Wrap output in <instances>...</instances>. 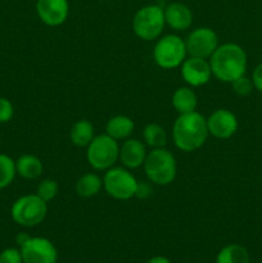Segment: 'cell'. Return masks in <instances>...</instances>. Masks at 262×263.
<instances>
[{
	"instance_id": "cell-25",
	"label": "cell",
	"mask_w": 262,
	"mask_h": 263,
	"mask_svg": "<svg viewBox=\"0 0 262 263\" xmlns=\"http://www.w3.org/2000/svg\"><path fill=\"white\" fill-rule=\"evenodd\" d=\"M231 86L235 94L240 95V97H247L252 92L253 89V82L249 79H247L246 76H241L239 79H236L235 81L231 82Z\"/></svg>"
},
{
	"instance_id": "cell-8",
	"label": "cell",
	"mask_w": 262,
	"mask_h": 263,
	"mask_svg": "<svg viewBox=\"0 0 262 263\" xmlns=\"http://www.w3.org/2000/svg\"><path fill=\"white\" fill-rule=\"evenodd\" d=\"M12 218L18 225L33 228L44 221L48 213V203L36 194L23 195L12 207Z\"/></svg>"
},
{
	"instance_id": "cell-26",
	"label": "cell",
	"mask_w": 262,
	"mask_h": 263,
	"mask_svg": "<svg viewBox=\"0 0 262 263\" xmlns=\"http://www.w3.org/2000/svg\"><path fill=\"white\" fill-rule=\"evenodd\" d=\"M0 263H23L21 251L15 248H7L0 253Z\"/></svg>"
},
{
	"instance_id": "cell-6",
	"label": "cell",
	"mask_w": 262,
	"mask_h": 263,
	"mask_svg": "<svg viewBox=\"0 0 262 263\" xmlns=\"http://www.w3.org/2000/svg\"><path fill=\"white\" fill-rule=\"evenodd\" d=\"M185 40L177 35H167L158 39L153 49V58L157 66L163 69L177 68L186 59Z\"/></svg>"
},
{
	"instance_id": "cell-29",
	"label": "cell",
	"mask_w": 262,
	"mask_h": 263,
	"mask_svg": "<svg viewBox=\"0 0 262 263\" xmlns=\"http://www.w3.org/2000/svg\"><path fill=\"white\" fill-rule=\"evenodd\" d=\"M146 263H171L169 258H166V257H162V256H157V257H153V258L149 259Z\"/></svg>"
},
{
	"instance_id": "cell-20",
	"label": "cell",
	"mask_w": 262,
	"mask_h": 263,
	"mask_svg": "<svg viewBox=\"0 0 262 263\" xmlns=\"http://www.w3.org/2000/svg\"><path fill=\"white\" fill-rule=\"evenodd\" d=\"M103 187V179H100L97 174H85L80 177L74 185L76 194L81 198L95 197Z\"/></svg>"
},
{
	"instance_id": "cell-19",
	"label": "cell",
	"mask_w": 262,
	"mask_h": 263,
	"mask_svg": "<svg viewBox=\"0 0 262 263\" xmlns=\"http://www.w3.org/2000/svg\"><path fill=\"white\" fill-rule=\"evenodd\" d=\"M69 138H71V141L73 143V145L79 146V148H87V145L95 138L94 126L87 120L77 121L72 126Z\"/></svg>"
},
{
	"instance_id": "cell-28",
	"label": "cell",
	"mask_w": 262,
	"mask_h": 263,
	"mask_svg": "<svg viewBox=\"0 0 262 263\" xmlns=\"http://www.w3.org/2000/svg\"><path fill=\"white\" fill-rule=\"evenodd\" d=\"M252 82H253V86L258 90L259 92H262V63L258 64L256 67V69L253 71L252 74Z\"/></svg>"
},
{
	"instance_id": "cell-14",
	"label": "cell",
	"mask_w": 262,
	"mask_h": 263,
	"mask_svg": "<svg viewBox=\"0 0 262 263\" xmlns=\"http://www.w3.org/2000/svg\"><path fill=\"white\" fill-rule=\"evenodd\" d=\"M146 148L145 144L141 143L138 139H126L122 146L120 148V161L122 162L123 167L128 170L139 168L145 162Z\"/></svg>"
},
{
	"instance_id": "cell-21",
	"label": "cell",
	"mask_w": 262,
	"mask_h": 263,
	"mask_svg": "<svg viewBox=\"0 0 262 263\" xmlns=\"http://www.w3.org/2000/svg\"><path fill=\"white\" fill-rule=\"evenodd\" d=\"M216 263H249V253L240 244H229L218 252Z\"/></svg>"
},
{
	"instance_id": "cell-30",
	"label": "cell",
	"mask_w": 262,
	"mask_h": 263,
	"mask_svg": "<svg viewBox=\"0 0 262 263\" xmlns=\"http://www.w3.org/2000/svg\"><path fill=\"white\" fill-rule=\"evenodd\" d=\"M28 239H30V236H28L27 234H25V233L18 234V235H17V244H20V247L23 246V244H25L26 241L28 240Z\"/></svg>"
},
{
	"instance_id": "cell-22",
	"label": "cell",
	"mask_w": 262,
	"mask_h": 263,
	"mask_svg": "<svg viewBox=\"0 0 262 263\" xmlns=\"http://www.w3.org/2000/svg\"><path fill=\"white\" fill-rule=\"evenodd\" d=\"M144 141L152 149L164 148L167 144V133L158 123H149L143 131Z\"/></svg>"
},
{
	"instance_id": "cell-10",
	"label": "cell",
	"mask_w": 262,
	"mask_h": 263,
	"mask_svg": "<svg viewBox=\"0 0 262 263\" xmlns=\"http://www.w3.org/2000/svg\"><path fill=\"white\" fill-rule=\"evenodd\" d=\"M23 263H57L58 252L54 244L45 238H30L21 246Z\"/></svg>"
},
{
	"instance_id": "cell-5",
	"label": "cell",
	"mask_w": 262,
	"mask_h": 263,
	"mask_svg": "<svg viewBox=\"0 0 262 263\" xmlns=\"http://www.w3.org/2000/svg\"><path fill=\"white\" fill-rule=\"evenodd\" d=\"M164 26V10L158 5H146L140 8L133 18L134 33L144 41L159 39Z\"/></svg>"
},
{
	"instance_id": "cell-15",
	"label": "cell",
	"mask_w": 262,
	"mask_h": 263,
	"mask_svg": "<svg viewBox=\"0 0 262 263\" xmlns=\"http://www.w3.org/2000/svg\"><path fill=\"white\" fill-rule=\"evenodd\" d=\"M164 20L166 25L175 31H185L192 26L193 13L188 5L175 2L167 5L164 9Z\"/></svg>"
},
{
	"instance_id": "cell-7",
	"label": "cell",
	"mask_w": 262,
	"mask_h": 263,
	"mask_svg": "<svg viewBox=\"0 0 262 263\" xmlns=\"http://www.w3.org/2000/svg\"><path fill=\"white\" fill-rule=\"evenodd\" d=\"M139 182L126 167H110L103 177V186L109 197L117 200H128L136 195Z\"/></svg>"
},
{
	"instance_id": "cell-9",
	"label": "cell",
	"mask_w": 262,
	"mask_h": 263,
	"mask_svg": "<svg viewBox=\"0 0 262 263\" xmlns=\"http://www.w3.org/2000/svg\"><path fill=\"white\" fill-rule=\"evenodd\" d=\"M188 55L198 58H210L218 46V36L208 27H198L185 39Z\"/></svg>"
},
{
	"instance_id": "cell-12",
	"label": "cell",
	"mask_w": 262,
	"mask_h": 263,
	"mask_svg": "<svg viewBox=\"0 0 262 263\" xmlns=\"http://www.w3.org/2000/svg\"><path fill=\"white\" fill-rule=\"evenodd\" d=\"M208 134L217 139H229L238 130V118L228 109H217L208 116Z\"/></svg>"
},
{
	"instance_id": "cell-27",
	"label": "cell",
	"mask_w": 262,
	"mask_h": 263,
	"mask_svg": "<svg viewBox=\"0 0 262 263\" xmlns=\"http://www.w3.org/2000/svg\"><path fill=\"white\" fill-rule=\"evenodd\" d=\"M14 115L13 104L5 98H0V123H5L12 120Z\"/></svg>"
},
{
	"instance_id": "cell-17",
	"label": "cell",
	"mask_w": 262,
	"mask_h": 263,
	"mask_svg": "<svg viewBox=\"0 0 262 263\" xmlns=\"http://www.w3.org/2000/svg\"><path fill=\"white\" fill-rule=\"evenodd\" d=\"M172 107L175 108L179 115H184V113L194 112L197 109L198 105V98L197 94L193 91L190 87H179L175 90L174 95H172Z\"/></svg>"
},
{
	"instance_id": "cell-13",
	"label": "cell",
	"mask_w": 262,
	"mask_h": 263,
	"mask_svg": "<svg viewBox=\"0 0 262 263\" xmlns=\"http://www.w3.org/2000/svg\"><path fill=\"white\" fill-rule=\"evenodd\" d=\"M36 13L41 22L55 27L66 22L69 14L68 0H38Z\"/></svg>"
},
{
	"instance_id": "cell-4",
	"label": "cell",
	"mask_w": 262,
	"mask_h": 263,
	"mask_svg": "<svg viewBox=\"0 0 262 263\" xmlns=\"http://www.w3.org/2000/svg\"><path fill=\"white\" fill-rule=\"evenodd\" d=\"M86 158L90 166L97 171H107L120 158L118 141L108 134H100L87 145Z\"/></svg>"
},
{
	"instance_id": "cell-1",
	"label": "cell",
	"mask_w": 262,
	"mask_h": 263,
	"mask_svg": "<svg viewBox=\"0 0 262 263\" xmlns=\"http://www.w3.org/2000/svg\"><path fill=\"white\" fill-rule=\"evenodd\" d=\"M208 62L212 74L220 81L231 84L246 73L247 54L238 44L226 43L218 45Z\"/></svg>"
},
{
	"instance_id": "cell-23",
	"label": "cell",
	"mask_w": 262,
	"mask_h": 263,
	"mask_svg": "<svg viewBox=\"0 0 262 263\" xmlns=\"http://www.w3.org/2000/svg\"><path fill=\"white\" fill-rule=\"evenodd\" d=\"M17 175L15 162L7 154H0V189L9 186Z\"/></svg>"
},
{
	"instance_id": "cell-18",
	"label": "cell",
	"mask_w": 262,
	"mask_h": 263,
	"mask_svg": "<svg viewBox=\"0 0 262 263\" xmlns=\"http://www.w3.org/2000/svg\"><path fill=\"white\" fill-rule=\"evenodd\" d=\"M15 170L23 179L35 180L43 174V163L32 154H23L15 161Z\"/></svg>"
},
{
	"instance_id": "cell-3",
	"label": "cell",
	"mask_w": 262,
	"mask_h": 263,
	"mask_svg": "<svg viewBox=\"0 0 262 263\" xmlns=\"http://www.w3.org/2000/svg\"><path fill=\"white\" fill-rule=\"evenodd\" d=\"M143 166L149 181L159 186L170 185L176 177V159L166 148L152 149Z\"/></svg>"
},
{
	"instance_id": "cell-24",
	"label": "cell",
	"mask_w": 262,
	"mask_h": 263,
	"mask_svg": "<svg viewBox=\"0 0 262 263\" xmlns=\"http://www.w3.org/2000/svg\"><path fill=\"white\" fill-rule=\"evenodd\" d=\"M57 194H58V184L53 179L43 180L36 189V195L46 203L51 202L57 197Z\"/></svg>"
},
{
	"instance_id": "cell-2",
	"label": "cell",
	"mask_w": 262,
	"mask_h": 263,
	"mask_svg": "<svg viewBox=\"0 0 262 263\" xmlns=\"http://www.w3.org/2000/svg\"><path fill=\"white\" fill-rule=\"evenodd\" d=\"M207 120L197 110L179 115L172 126V139L182 152H194L203 146L207 140Z\"/></svg>"
},
{
	"instance_id": "cell-16",
	"label": "cell",
	"mask_w": 262,
	"mask_h": 263,
	"mask_svg": "<svg viewBox=\"0 0 262 263\" xmlns=\"http://www.w3.org/2000/svg\"><path fill=\"white\" fill-rule=\"evenodd\" d=\"M134 121L128 116L118 115L110 118L105 126V134L113 138L115 140H123L128 139L134 133Z\"/></svg>"
},
{
	"instance_id": "cell-11",
	"label": "cell",
	"mask_w": 262,
	"mask_h": 263,
	"mask_svg": "<svg viewBox=\"0 0 262 263\" xmlns=\"http://www.w3.org/2000/svg\"><path fill=\"white\" fill-rule=\"evenodd\" d=\"M182 80L192 87H199L207 84L212 77L210 62L204 58L189 57L181 64Z\"/></svg>"
}]
</instances>
